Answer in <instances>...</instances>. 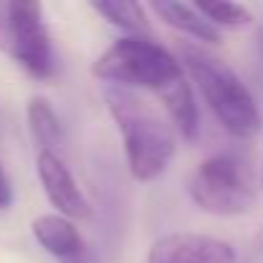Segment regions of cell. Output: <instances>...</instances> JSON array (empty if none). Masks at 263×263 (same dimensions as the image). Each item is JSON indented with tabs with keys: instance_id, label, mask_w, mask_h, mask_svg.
<instances>
[{
	"instance_id": "15",
	"label": "cell",
	"mask_w": 263,
	"mask_h": 263,
	"mask_svg": "<svg viewBox=\"0 0 263 263\" xmlns=\"http://www.w3.org/2000/svg\"><path fill=\"white\" fill-rule=\"evenodd\" d=\"M260 54H263V29H260Z\"/></svg>"
},
{
	"instance_id": "14",
	"label": "cell",
	"mask_w": 263,
	"mask_h": 263,
	"mask_svg": "<svg viewBox=\"0 0 263 263\" xmlns=\"http://www.w3.org/2000/svg\"><path fill=\"white\" fill-rule=\"evenodd\" d=\"M70 263H98V258H96V253H93L90 248H85V250H83L78 258H72Z\"/></svg>"
},
{
	"instance_id": "13",
	"label": "cell",
	"mask_w": 263,
	"mask_h": 263,
	"mask_svg": "<svg viewBox=\"0 0 263 263\" xmlns=\"http://www.w3.org/2000/svg\"><path fill=\"white\" fill-rule=\"evenodd\" d=\"M13 201V189H11V181L3 171V165H0V209H8Z\"/></svg>"
},
{
	"instance_id": "1",
	"label": "cell",
	"mask_w": 263,
	"mask_h": 263,
	"mask_svg": "<svg viewBox=\"0 0 263 263\" xmlns=\"http://www.w3.org/2000/svg\"><path fill=\"white\" fill-rule=\"evenodd\" d=\"M93 75L106 85L155 93L183 140L199 137L201 119L189 75L178 57L160 42L150 36H124L93 62Z\"/></svg>"
},
{
	"instance_id": "10",
	"label": "cell",
	"mask_w": 263,
	"mask_h": 263,
	"mask_svg": "<svg viewBox=\"0 0 263 263\" xmlns=\"http://www.w3.org/2000/svg\"><path fill=\"white\" fill-rule=\"evenodd\" d=\"M26 119H29V132L34 142L39 145V153H54L62 147V126L60 119L52 108V103L47 98H31L29 108H26Z\"/></svg>"
},
{
	"instance_id": "2",
	"label": "cell",
	"mask_w": 263,
	"mask_h": 263,
	"mask_svg": "<svg viewBox=\"0 0 263 263\" xmlns=\"http://www.w3.org/2000/svg\"><path fill=\"white\" fill-rule=\"evenodd\" d=\"M103 98L121 135L129 173L137 181H155L163 176L176 155L173 126L140 93L119 85H103Z\"/></svg>"
},
{
	"instance_id": "6",
	"label": "cell",
	"mask_w": 263,
	"mask_h": 263,
	"mask_svg": "<svg viewBox=\"0 0 263 263\" xmlns=\"http://www.w3.org/2000/svg\"><path fill=\"white\" fill-rule=\"evenodd\" d=\"M237 253L227 240L199 232H171L153 242L142 263H235Z\"/></svg>"
},
{
	"instance_id": "11",
	"label": "cell",
	"mask_w": 263,
	"mask_h": 263,
	"mask_svg": "<svg viewBox=\"0 0 263 263\" xmlns=\"http://www.w3.org/2000/svg\"><path fill=\"white\" fill-rule=\"evenodd\" d=\"M90 8L98 16H103L111 26L129 31V36H145L150 31L147 11L140 3H129V0H93Z\"/></svg>"
},
{
	"instance_id": "3",
	"label": "cell",
	"mask_w": 263,
	"mask_h": 263,
	"mask_svg": "<svg viewBox=\"0 0 263 263\" xmlns=\"http://www.w3.org/2000/svg\"><path fill=\"white\" fill-rule=\"evenodd\" d=\"M178 62L196 83L199 93L204 96L209 111L222 124V129H227L237 140H250L258 135L263 121L260 108L248 85L227 62L191 42H183L178 47Z\"/></svg>"
},
{
	"instance_id": "4",
	"label": "cell",
	"mask_w": 263,
	"mask_h": 263,
	"mask_svg": "<svg viewBox=\"0 0 263 263\" xmlns=\"http://www.w3.org/2000/svg\"><path fill=\"white\" fill-rule=\"evenodd\" d=\"M0 52H6L36 80L54 78L57 57L44 24L42 3L0 0Z\"/></svg>"
},
{
	"instance_id": "16",
	"label": "cell",
	"mask_w": 263,
	"mask_h": 263,
	"mask_svg": "<svg viewBox=\"0 0 263 263\" xmlns=\"http://www.w3.org/2000/svg\"><path fill=\"white\" fill-rule=\"evenodd\" d=\"M260 183H263V165H260Z\"/></svg>"
},
{
	"instance_id": "8",
	"label": "cell",
	"mask_w": 263,
	"mask_h": 263,
	"mask_svg": "<svg viewBox=\"0 0 263 263\" xmlns=\"http://www.w3.org/2000/svg\"><path fill=\"white\" fill-rule=\"evenodd\" d=\"M31 232H34V240L49 255H54L60 263H70L72 258H78L88 248L83 235L78 232L75 222L62 217V214H42V217H36L31 222Z\"/></svg>"
},
{
	"instance_id": "12",
	"label": "cell",
	"mask_w": 263,
	"mask_h": 263,
	"mask_svg": "<svg viewBox=\"0 0 263 263\" xmlns=\"http://www.w3.org/2000/svg\"><path fill=\"white\" fill-rule=\"evenodd\" d=\"M217 31L219 29H242L253 21L250 11L240 3H224V0H219V3H196L194 6Z\"/></svg>"
},
{
	"instance_id": "5",
	"label": "cell",
	"mask_w": 263,
	"mask_h": 263,
	"mask_svg": "<svg viewBox=\"0 0 263 263\" xmlns=\"http://www.w3.org/2000/svg\"><path fill=\"white\" fill-rule=\"evenodd\" d=\"M191 201L217 217H240L255 204V186L248 165L235 153H217L199 163L189 178Z\"/></svg>"
},
{
	"instance_id": "9",
	"label": "cell",
	"mask_w": 263,
	"mask_h": 263,
	"mask_svg": "<svg viewBox=\"0 0 263 263\" xmlns=\"http://www.w3.org/2000/svg\"><path fill=\"white\" fill-rule=\"evenodd\" d=\"M150 8L176 31L196 39V42H204V44H219L222 42V31H217L194 6H186V3H173V0H153Z\"/></svg>"
},
{
	"instance_id": "7",
	"label": "cell",
	"mask_w": 263,
	"mask_h": 263,
	"mask_svg": "<svg viewBox=\"0 0 263 263\" xmlns=\"http://www.w3.org/2000/svg\"><path fill=\"white\" fill-rule=\"evenodd\" d=\"M36 173H39L44 194L52 201V206L57 209V214H62L67 219H88L90 217V204L60 155L39 153L36 155Z\"/></svg>"
}]
</instances>
